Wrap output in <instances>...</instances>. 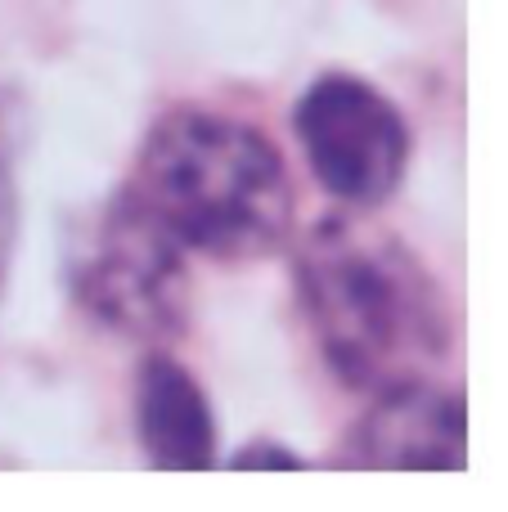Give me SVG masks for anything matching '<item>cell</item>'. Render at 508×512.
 <instances>
[{
  "mask_svg": "<svg viewBox=\"0 0 508 512\" xmlns=\"http://www.w3.org/2000/svg\"><path fill=\"white\" fill-rule=\"evenodd\" d=\"M135 441L149 468L158 472H212L221 468V418L212 409L207 387L194 378L185 360L162 346L135 369Z\"/></svg>",
  "mask_w": 508,
  "mask_h": 512,
  "instance_id": "cell-6",
  "label": "cell"
},
{
  "mask_svg": "<svg viewBox=\"0 0 508 512\" xmlns=\"http://www.w3.org/2000/svg\"><path fill=\"white\" fill-rule=\"evenodd\" d=\"M468 463V409L437 378L369 396V409L342 432L333 468L351 472H459Z\"/></svg>",
  "mask_w": 508,
  "mask_h": 512,
  "instance_id": "cell-5",
  "label": "cell"
},
{
  "mask_svg": "<svg viewBox=\"0 0 508 512\" xmlns=\"http://www.w3.org/2000/svg\"><path fill=\"white\" fill-rule=\"evenodd\" d=\"M225 468H234V472H302V468H311V463L297 450H288L284 441H275V436H252L248 445H239V450L225 459Z\"/></svg>",
  "mask_w": 508,
  "mask_h": 512,
  "instance_id": "cell-8",
  "label": "cell"
},
{
  "mask_svg": "<svg viewBox=\"0 0 508 512\" xmlns=\"http://www.w3.org/2000/svg\"><path fill=\"white\" fill-rule=\"evenodd\" d=\"M63 288L95 328L140 346L180 342L194 324L189 252L126 189L63 230Z\"/></svg>",
  "mask_w": 508,
  "mask_h": 512,
  "instance_id": "cell-3",
  "label": "cell"
},
{
  "mask_svg": "<svg viewBox=\"0 0 508 512\" xmlns=\"http://www.w3.org/2000/svg\"><path fill=\"white\" fill-rule=\"evenodd\" d=\"M293 131L320 189L351 212H378L410 171L414 140L401 104L360 72H320L297 99Z\"/></svg>",
  "mask_w": 508,
  "mask_h": 512,
  "instance_id": "cell-4",
  "label": "cell"
},
{
  "mask_svg": "<svg viewBox=\"0 0 508 512\" xmlns=\"http://www.w3.org/2000/svg\"><path fill=\"white\" fill-rule=\"evenodd\" d=\"M122 189L189 256L216 265L279 252L297 221L279 144L248 117L207 104L167 108L144 131Z\"/></svg>",
  "mask_w": 508,
  "mask_h": 512,
  "instance_id": "cell-2",
  "label": "cell"
},
{
  "mask_svg": "<svg viewBox=\"0 0 508 512\" xmlns=\"http://www.w3.org/2000/svg\"><path fill=\"white\" fill-rule=\"evenodd\" d=\"M293 288L315 351L347 391L378 396L437 378L455 351L446 283L369 212L320 216L297 239Z\"/></svg>",
  "mask_w": 508,
  "mask_h": 512,
  "instance_id": "cell-1",
  "label": "cell"
},
{
  "mask_svg": "<svg viewBox=\"0 0 508 512\" xmlns=\"http://www.w3.org/2000/svg\"><path fill=\"white\" fill-rule=\"evenodd\" d=\"M18 248V135L14 113L0 99V301L9 288V270H14Z\"/></svg>",
  "mask_w": 508,
  "mask_h": 512,
  "instance_id": "cell-7",
  "label": "cell"
}]
</instances>
